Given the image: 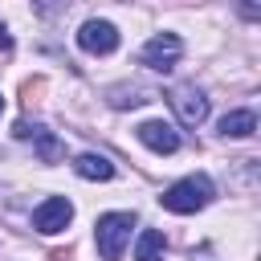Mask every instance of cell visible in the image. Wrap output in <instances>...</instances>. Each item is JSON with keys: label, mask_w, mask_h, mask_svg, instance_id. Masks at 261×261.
I'll list each match as a JSON object with an SVG mask.
<instances>
[{"label": "cell", "mask_w": 261, "mask_h": 261, "mask_svg": "<svg viewBox=\"0 0 261 261\" xmlns=\"http://www.w3.org/2000/svg\"><path fill=\"white\" fill-rule=\"evenodd\" d=\"M77 45H82L86 53H98V57H102V53H114V49H118V29H114L110 20H98V16H94V20H86V24L77 29Z\"/></svg>", "instance_id": "cell-7"}, {"label": "cell", "mask_w": 261, "mask_h": 261, "mask_svg": "<svg viewBox=\"0 0 261 261\" xmlns=\"http://www.w3.org/2000/svg\"><path fill=\"white\" fill-rule=\"evenodd\" d=\"M253 130H257V114L253 110H232V114L220 118V135L224 139H249Z\"/></svg>", "instance_id": "cell-10"}, {"label": "cell", "mask_w": 261, "mask_h": 261, "mask_svg": "<svg viewBox=\"0 0 261 261\" xmlns=\"http://www.w3.org/2000/svg\"><path fill=\"white\" fill-rule=\"evenodd\" d=\"M0 114H4V98H0Z\"/></svg>", "instance_id": "cell-14"}, {"label": "cell", "mask_w": 261, "mask_h": 261, "mask_svg": "<svg viewBox=\"0 0 261 261\" xmlns=\"http://www.w3.org/2000/svg\"><path fill=\"white\" fill-rule=\"evenodd\" d=\"M163 249H167L163 232L159 228H143L139 232V245H135V261H163Z\"/></svg>", "instance_id": "cell-11"}, {"label": "cell", "mask_w": 261, "mask_h": 261, "mask_svg": "<svg viewBox=\"0 0 261 261\" xmlns=\"http://www.w3.org/2000/svg\"><path fill=\"white\" fill-rule=\"evenodd\" d=\"M69 220H73V204H69L65 196H49V200H41V204L33 208V228H37L41 237H53V232L69 228Z\"/></svg>", "instance_id": "cell-5"}, {"label": "cell", "mask_w": 261, "mask_h": 261, "mask_svg": "<svg viewBox=\"0 0 261 261\" xmlns=\"http://www.w3.org/2000/svg\"><path fill=\"white\" fill-rule=\"evenodd\" d=\"M130 228H135V212H106L98 216L94 224V245L102 253V261H118L126 241H130Z\"/></svg>", "instance_id": "cell-2"}, {"label": "cell", "mask_w": 261, "mask_h": 261, "mask_svg": "<svg viewBox=\"0 0 261 261\" xmlns=\"http://www.w3.org/2000/svg\"><path fill=\"white\" fill-rule=\"evenodd\" d=\"M212 196H216V188H212V179L204 175V171H196V175H184V179H175L159 200H163V208L167 212H200V208H208L212 204Z\"/></svg>", "instance_id": "cell-1"}, {"label": "cell", "mask_w": 261, "mask_h": 261, "mask_svg": "<svg viewBox=\"0 0 261 261\" xmlns=\"http://www.w3.org/2000/svg\"><path fill=\"white\" fill-rule=\"evenodd\" d=\"M184 57V41L175 33H155L147 45H143V65L155 69V73H171Z\"/></svg>", "instance_id": "cell-3"}, {"label": "cell", "mask_w": 261, "mask_h": 261, "mask_svg": "<svg viewBox=\"0 0 261 261\" xmlns=\"http://www.w3.org/2000/svg\"><path fill=\"white\" fill-rule=\"evenodd\" d=\"M73 171H77L82 179H114V163H110L106 155H98V151H82V155L73 159Z\"/></svg>", "instance_id": "cell-9"}, {"label": "cell", "mask_w": 261, "mask_h": 261, "mask_svg": "<svg viewBox=\"0 0 261 261\" xmlns=\"http://www.w3.org/2000/svg\"><path fill=\"white\" fill-rule=\"evenodd\" d=\"M8 49H12V37H8V29L0 24V53H8Z\"/></svg>", "instance_id": "cell-13"}, {"label": "cell", "mask_w": 261, "mask_h": 261, "mask_svg": "<svg viewBox=\"0 0 261 261\" xmlns=\"http://www.w3.org/2000/svg\"><path fill=\"white\" fill-rule=\"evenodd\" d=\"M16 139H33V147H37L41 163H57V159L65 155V143H61L57 135H49L41 122H29V118H20V122H16Z\"/></svg>", "instance_id": "cell-8"}, {"label": "cell", "mask_w": 261, "mask_h": 261, "mask_svg": "<svg viewBox=\"0 0 261 261\" xmlns=\"http://www.w3.org/2000/svg\"><path fill=\"white\" fill-rule=\"evenodd\" d=\"M139 143L147 147V151H155V155H171V151H179V130L171 126V122H163V118H147V122H139Z\"/></svg>", "instance_id": "cell-6"}, {"label": "cell", "mask_w": 261, "mask_h": 261, "mask_svg": "<svg viewBox=\"0 0 261 261\" xmlns=\"http://www.w3.org/2000/svg\"><path fill=\"white\" fill-rule=\"evenodd\" d=\"M167 102H171V110H175L179 126H200V122L208 118V98H204V90H200V86H192V82L175 86V90L167 94Z\"/></svg>", "instance_id": "cell-4"}, {"label": "cell", "mask_w": 261, "mask_h": 261, "mask_svg": "<svg viewBox=\"0 0 261 261\" xmlns=\"http://www.w3.org/2000/svg\"><path fill=\"white\" fill-rule=\"evenodd\" d=\"M106 98H110V106H114V110H126V106H143V102H151L155 94H151V90H143V86H114Z\"/></svg>", "instance_id": "cell-12"}]
</instances>
